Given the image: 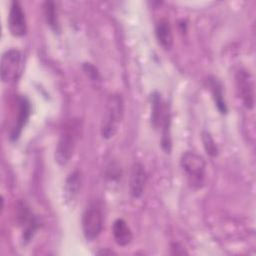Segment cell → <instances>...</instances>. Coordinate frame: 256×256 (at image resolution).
<instances>
[{
  "label": "cell",
  "instance_id": "cell-1",
  "mask_svg": "<svg viewBox=\"0 0 256 256\" xmlns=\"http://www.w3.org/2000/svg\"><path fill=\"white\" fill-rule=\"evenodd\" d=\"M124 115V101L119 93L111 94L105 104L100 133L104 139H111L117 133Z\"/></svg>",
  "mask_w": 256,
  "mask_h": 256
},
{
  "label": "cell",
  "instance_id": "cell-2",
  "mask_svg": "<svg viewBox=\"0 0 256 256\" xmlns=\"http://www.w3.org/2000/svg\"><path fill=\"white\" fill-rule=\"evenodd\" d=\"M80 122L74 119L68 121L62 128L54 154L55 162L58 165L65 166L71 160L80 137Z\"/></svg>",
  "mask_w": 256,
  "mask_h": 256
},
{
  "label": "cell",
  "instance_id": "cell-3",
  "mask_svg": "<svg viewBox=\"0 0 256 256\" xmlns=\"http://www.w3.org/2000/svg\"><path fill=\"white\" fill-rule=\"evenodd\" d=\"M180 166L192 188L199 189L203 186L206 162L202 156L192 151H186L181 155Z\"/></svg>",
  "mask_w": 256,
  "mask_h": 256
},
{
  "label": "cell",
  "instance_id": "cell-4",
  "mask_svg": "<svg viewBox=\"0 0 256 256\" xmlns=\"http://www.w3.org/2000/svg\"><path fill=\"white\" fill-rule=\"evenodd\" d=\"M1 79L4 83L17 81L24 69V57L18 49H8L1 57Z\"/></svg>",
  "mask_w": 256,
  "mask_h": 256
},
{
  "label": "cell",
  "instance_id": "cell-5",
  "mask_svg": "<svg viewBox=\"0 0 256 256\" xmlns=\"http://www.w3.org/2000/svg\"><path fill=\"white\" fill-rule=\"evenodd\" d=\"M235 85L238 97L241 99L244 107L252 110L255 104V86L251 73L244 68L239 69L235 73Z\"/></svg>",
  "mask_w": 256,
  "mask_h": 256
},
{
  "label": "cell",
  "instance_id": "cell-6",
  "mask_svg": "<svg viewBox=\"0 0 256 256\" xmlns=\"http://www.w3.org/2000/svg\"><path fill=\"white\" fill-rule=\"evenodd\" d=\"M82 232L87 241H93L101 234L103 229V214L95 206H89L85 209L81 219Z\"/></svg>",
  "mask_w": 256,
  "mask_h": 256
},
{
  "label": "cell",
  "instance_id": "cell-7",
  "mask_svg": "<svg viewBox=\"0 0 256 256\" xmlns=\"http://www.w3.org/2000/svg\"><path fill=\"white\" fill-rule=\"evenodd\" d=\"M16 217L19 225L22 228V242L24 245H26L36 234L39 228V221L25 202H19Z\"/></svg>",
  "mask_w": 256,
  "mask_h": 256
},
{
  "label": "cell",
  "instance_id": "cell-8",
  "mask_svg": "<svg viewBox=\"0 0 256 256\" xmlns=\"http://www.w3.org/2000/svg\"><path fill=\"white\" fill-rule=\"evenodd\" d=\"M7 26L10 33L16 37H22L27 32V20L25 11L18 1H12L7 18Z\"/></svg>",
  "mask_w": 256,
  "mask_h": 256
},
{
  "label": "cell",
  "instance_id": "cell-9",
  "mask_svg": "<svg viewBox=\"0 0 256 256\" xmlns=\"http://www.w3.org/2000/svg\"><path fill=\"white\" fill-rule=\"evenodd\" d=\"M31 102L30 100L24 96L19 95L17 97V118L12 126L11 132H10V140L12 142H15L19 139L23 128L26 126L29 117L31 115Z\"/></svg>",
  "mask_w": 256,
  "mask_h": 256
},
{
  "label": "cell",
  "instance_id": "cell-10",
  "mask_svg": "<svg viewBox=\"0 0 256 256\" xmlns=\"http://www.w3.org/2000/svg\"><path fill=\"white\" fill-rule=\"evenodd\" d=\"M147 182V173L145 167L140 162H135L131 167L129 189L133 198H140L145 190Z\"/></svg>",
  "mask_w": 256,
  "mask_h": 256
},
{
  "label": "cell",
  "instance_id": "cell-11",
  "mask_svg": "<svg viewBox=\"0 0 256 256\" xmlns=\"http://www.w3.org/2000/svg\"><path fill=\"white\" fill-rule=\"evenodd\" d=\"M82 184V176L79 170L72 171L66 178L64 184V198L66 202H73L80 192Z\"/></svg>",
  "mask_w": 256,
  "mask_h": 256
},
{
  "label": "cell",
  "instance_id": "cell-12",
  "mask_svg": "<svg viewBox=\"0 0 256 256\" xmlns=\"http://www.w3.org/2000/svg\"><path fill=\"white\" fill-rule=\"evenodd\" d=\"M207 85L211 91L213 100L215 102V106L217 107L218 111L221 114H226L227 104L225 101L224 93H223V85L219 79H217L215 76H209L207 79Z\"/></svg>",
  "mask_w": 256,
  "mask_h": 256
},
{
  "label": "cell",
  "instance_id": "cell-13",
  "mask_svg": "<svg viewBox=\"0 0 256 256\" xmlns=\"http://www.w3.org/2000/svg\"><path fill=\"white\" fill-rule=\"evenodd\" d=\"M155 35L159 45L165 49H171L173 45V34L169 21L167 19H161L155 26Z\"/></svg>",
  "mask_w": 256,
  "mask_h": 256
},
{
  "label": "cell",
  "instance_id": "cell-14",
  "mask_svg": "<svg viewBox=\"0 0 256 256\" xmlns=\"http://www.w3.org/2000/svg\"><path fill=\"white\" fill-rule=\"evenodd\" d=\"M112 234L115 242L122 247L127 246L133 238L131 229L129 228L127 222L122 218H118L114 221L112 225Z\"/></svg>",
  "mask_w": 256,
  "mask_h": 256
},
{
  "label": "cell",
  "instance_id": "cell-15",
  "mask_svg": "<svg viewBox=\"0 0 256 256\" xmlns=\"http://www.w3.org/2000/svg\"><path fill=\"white\" fill-rule=\"evenodd\" d=\"M160 126L161 129V147L165 153H170L172 149V140H171V114L169 111V107L166 105L162 117V121Z\"/></svg>",
  "mask_w": 256,
  "mask_h": 256
},
{
  "label": "cell",
  "instance_id": "cell-16",
  "mask_svg": "<svg viewBox=\"0 0 256 256\" xmlns=\"http://www.w3.org/2000/svg\"><path fill=\"white\" fill-rule=\"evenodd\" d=\"M151 100V113H150V122L154 129H157L162 121L163 113L165 106L162 105V99L159 92L154 91L150 96Z\"/></svg>",
  "mask_w": 256,
  "mask_h": 256
},
{
  "label": "cell",
  "instance_id": "cell-17",
  "mask_svg": "<svg viewBox=\"0 0 256 256\" xmlns=\"http://www.w3.org/2000/svg\"><path fill=\"white\" fill-rule=\"evenodd\" d=\"M43 12H44L45 20H46L47 24L50 26V28L54 31H58L59 30V23H58L55 3L52 2V1L44 2Z\"/></svg>",
  "mask_w": 256,
  "mask_h": 256
},
{
  "label": "cell",
  "instance_id": "cell-18",
  "mask_svg": "<svg viewBox=\"0 0 256 256\" xmlns=\"http://www.w3.org/2000/svg\"><path fill=\"white\" fill-rule=\"evenodd\" d=\"M201 139H202L203 146H204L206 153L211 157L217 156L218 152H219L218 146H217L216 142L214 141V139L212 138L211 134L208 131H203L201 134Z\"/></svg>",
  "mask_w": 256,
  "mask_h": 256
},
{
  "label": "cell",
  "instance_id": "cell-19",
  "mask_svg": "<svg viewBox=\"0 0 256 256\" xmlns=\"http://www.w3.org/2000/svg\"><path fill=\"white\" fill-rule=\"evenodd\" d=\"M83 69L85 71V73L93 80H96L99 78V73L97 71V69L90 63H85L83 65Z\"/></svg>",
  "mask_w": 256,
  "mask_h": 256
},
{
  "label": "cell",
  "instance_id": "cell-20",
  "mask_svg": "<svg viewBox=\"0 0 256 256\" xmlns=\"http://www.w3.org/2000/svg\"><path fill=\"white\" fill-rule=\"evenodd\" d=\"M113 253H114V252H113L112 250H108V249H102V250H100V251L97 252V254H102V255H103V254H104V255H105V254H113Z\"/></svg>",
  "mask_w": 256,
  "mask_h": 256
}]
</instances>
